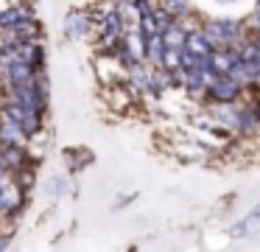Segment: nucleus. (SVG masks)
<instances>
[{"mask_svg":"<svg viewBox=\"0 0 260 252\" xmlns=\"http://www.w3.org/2000/svg\"><path fill=\"white\" fill-rule=\"evenodd\" d=\"M202 34L207 37L210 48H235L249 37L243 31V22L241 20H230V17H215V20H207L202 25Z\"/></svg>","mask_w":260,"mask_h":252,"instance_id":"1","label":"nucleus"},{"mask_svg":"<svg viewBox=\"0 0 260 252\" xmlns=\"http://www.w3.org/2000/svg\"><path fill=\"white\" fill-rule=\"evenodd\" d=\"M25 205V188L14 179V174L0 171V218L14 216Z\"/></svg>","mask_w":260,"mask_h":252,"instance_id":"2","label":"nucleus"},{"mask_svg":"<svg viewBox=\"0 0 260 252\" xmlns=\"http://www.w3.org/2000/svg\"><path fill=\"white\" fill-rule=\"evenodd\" d=\"M3 115H9L14 123H20V129L25 132V137H37V134L45 129V123H42V112H37V109H28V106H23V104H17V101H12V98H6V104H3Z\"/></svg>","mask_w":260,"mask_h":252,"instance_id":"3","label":"nucleus"},{"mask_svg":"<svg viewBox=\"0 0 260 252\" xmlns=\"http://www.w3.org/2000/svg\"><path fill=\"white\" fill-rule=\"evenodd\" d=\"M241 95H243V90L230 76H215L207 84V90H204V98L210 104H235V101H241Z\"/></svg>","mask_w":260,"mask_h":252,"instance_id":"4","label":"nucleus"},{"mask_svg":"<svg viewBox=\"0 0 260 252\" xmlns=\"http://www.w3.org/2000/svg\"><path fill=\"white\" fill-rule=\"evenodd\" d=\"M226 76H230V78H232V81H235L241 90H252L254 84L260 81V76H257V67H254L252 62L241 59V56L235 59V65L230 67V73H226Z\"/></svg>","mask_w":260,"mask_h":252,"instance_id":"5","label":"nucleus"},{"mask_svg":"<svg viewBox=\"0 0 260 252\" xmlns=\"http://www.w3.org/2000/svg\"><path fill=\"white\" fill-rule=\"evenodd\" d=\"M90 25H92V14H87V11H70L68 20H64V34H68L70 39H81L90 34Z\"/></svg>","mask_w":260,"mask_h":252,"instance_id":"6","label":"nucleus"},{"mask_svg":"<svg viewBox=\"0 0 260 252\" xmlns=\"http://www.w3.org/2000/svg\"><path fill=\"white\" fill-rule=\"evenodd\" d=\"M0 143L3 146H25L28 143V137H25V132L20 129V123H14L9 115H3L0 112Z\"/></svg>","mask_w":260,"mask_h":252,"instance_id":"7","label":"nucleus"},{"mask_svg":"<svg viewBox=\"0 0 260 252\" xmlns=\"http://www.w3.org/2000/svg\"><path fill=\"white\" fill-rule=\"evenodd\" d=\"M28 17H34V11H31L28 6H23V3L3 6V9H0V31H6V28L17 25V22L28 20Z\"/></svg>","mask_w":260,"mask_h":252,"instance_id":"8","label":"nucleus"},{"mask_svg":"<svg viewBox=\"0 0 260 252\" xmlns=\"http://www.w3.org/2000/svg\"><path fill=\"white\" fill-rule=\"evenodd\" d=\"M260 126V104H249V106H238V129L241 134H252Z\"/></svg>","mask_w":260,"mask_h":252,"instance_id":"9","label":"nucleus"},{"mask_svg":"<svg viewBox=\"0 0 260 252\" xmlns=\"http://www.w3.org/2000/svg\"><path fill=\"white\" fill-rule=\"evenodd\" d=\"M40 22L34 20V17H28V20H23V22H17V25H12V28H6V42H25V39H37L40 37Z\"/></svg>","mask_w":260,"mask_h":252,"instance_id":"10","label":"nucleus"},{"mask_svg":"<svg viewBox=\"0 0 260 252\" xmlns=\"http://www.w3.org/2000/svg\"><path fill=\"white\" fill-rule=\"evenodd\" d=\"M182 48L187 50V53H193V56H210V42H207V37L202 34V28H187L185 31V45Z\"/></svg>","mask_w":260,"mask_h":252,"instance_id":"11","label":"nucleus"},{"mask_svg":"<svg viewBox=\"0 0 260 252\" xmlns=\"http://www.w3.org/2000/svg\"><path fill=\"white\" fill-rule=\"evenodd\" d=\"M185 31H187L185 20H174L159 37H162L165 48H182V45H185Z\"/></svg>","mask_w":260,"mask_h":252,"instance_id":"12","label":"nucleus"},{"mask_svg":"<svg viewBox=\"0 0 260 252\" xmlns=\"http://www.w3.org/2000/svg\"><path fill=\"white\" fill-rule=\"evenodd\" d=\"M257 230H260V205L254 207V213H249L241 224H235V227L230 230V235L232 238H246V235L257 233Z\"/></svg>","mask_w":260,"mask_h":252,"instance_id":"13","label":"nucleus"},{"mask_svg":"<svg viewBox=\"0 0 260 252\" xmlns=\"http://www.w3.org/2000/svg\"><path fill=\"white\" fill-rule=\"evenodd\" d=\"M238 56L246 62H252L254 67H257V76H260V39L257 37H246L241 45H238Z\"/></svg>","mask_w":260,"mask_h":252,"instance_id":"14","label":"nucleus"},{"mask_svg":"<svg viewBox=\"0 0 260 252\" xmlns=\"http://www.w3.org/2000/svg\"><path fill=\"white\" fill-rule=\"evenodd\" d=\"M162 53H165L162 37H159V34H151V37H146V62H148V65H159Z\"/></svg>","mask_w":260,"mask_h":252,"instance_id":"15","label":"nucleus"},{"mask_svg":"<svg viewBox=\"0 0 260 252\" xmlns=\"http://www.w3.org/2000/svg\"><path fill=\"white\" fill-rule=\"evenodd\" d=\"M159 6H162L174 20H185V17H190V11H193L190 0H159Z\"/></svg>","mask_w":260,"mask_h":252,"instance_id":"16","label":"nucleus"},{"mask_svg":"<svg viewBox=\"0 0 260 252\" xmlns=\"http://www.w3.org/2000/svg\"><path fill=\"white\" fill-rule=\"evenodd\" d=\"M249 25H252L254 31H260V0L254 3V11H252V17H249Z\"/></svg>","mask_w":260,"mask_h":252,"instance_id":"17","label":"nucleus"},{"mask_svg":"<svg viewBox=\"0 0 260 252\" xmlns=\"http://www.w3.org/2000/svg\"><path fill=\"white\" fill-rule=\"evenodd\" d=\"M215 3H235V0H215Z\"/></svg>","mask_w":260,"mask_h":252,"instance_id":"18","label":"nucleus"},{"mask_svg":"<svg viewBox=\"0 0 260 252\" xmlns=\"http://www.w3.org/2000/svg\"><path fill=\"white\" fill-rule=\"evenodd\" d=\"M123 3H137V0H123Z\"/></svg>","mask_w":260,"mask_h":252,"instance_id":"19","label":"nucleus"},{"mask_svg":"<svg viewBox=\"0 0 260 252\" xmlns=\"http://www.w3.org/2000/svg\"><path fill=\"white\" fill-rule=\"evenodd\" d=\"M254 34H257V39H260V31H254Z\"/></svg>","mask_w":260,"mask_h":252,"instance_id":"20","label":"nucleus"}]
</instances>
